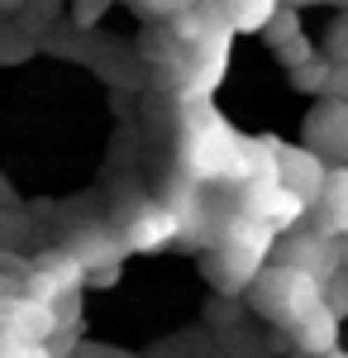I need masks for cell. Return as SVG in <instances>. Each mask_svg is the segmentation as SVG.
Listing matches in <instances>:
<instances>
[{
	"label": "cell",
	"mask_w": 348,
	"mask_h": 358,
	"mask_svg": "<svg viewBox=\"0 0 348 358\" xmlns=\"http://www.w3.org/2000/svg\"><path fill=\"white\" fill-rule=\"evenodd\" d=\"M320 358H348V354H344V349H334V354H320Z\"/></svg>",
	"instance_id": "cell-25"
},
{
	"label": "cell",
	"mask_w": 348,
	"mask_h": 358,
	"mask_svg": "<svg viewBox=\"0 0 348 358\" xmlns=\"http://www.w3.org/2000/svg\"><path fill=\"white\" fill-rule=\"evenodd\" d=\"M329 53H334V62H348V10L329 24Z\"/></svg>",
	"instance_id": "cell-19"
},
{
	"label": "cell",
	"mask_w": 348,
	"mask_h": 358,
	"mask_svg": "<svg viewBox=\"0 0 348 358\" xmlns=\"http://www.w3.org/2000/svg\"><path fill=\"white\" fill-rule=\"evenodd\" d=\"M119 248H124V239H115L110 229H81L67 253L96 277V273H106V268H119Z\"/></svg>",
	"instance_id": "cell-13"
},
{
	"label": "cell",
	"mask_w": 348,
	"mask_h": 358,
	"mask_svg": "<svg viewBox=\"0 0 348 358\" xmlns=\"http://www.w3.org/2000/svg\"><path fill=\"white\" fill-rule=\"evenodd\" d=\"M177 239H182V215L172 206H148L124 229V248L129 253H162L167 244H177Z\"/></svg>",
	"instance_id": "cell-8"
},
{
	"label": "cell",
	"mask_w": 348,
	"mask_h": 358,
	"mask_svg": "<svg viewBox=\"0 0 348 358\" xmlns=\"http://www.w3.org/2000/svg\"><path fill=\"white\" fill-rule=\"evenodd\" d=\"M329 5H339V10H348V0H329Z\"/></svg>",
	"instance_id": "cell-27"
},
{
	"label": "cell",
	"mask_w": 348,
	"mask_h": 358,
	"mask_svg": "<svg viewBox=\"0 0 348 358\" xmlns=\"http://www.w3.org/2000/svg\"><path fill=\"white\" fill-rule=\"evenodd\" d=\"M272 248H277V229L234 210L224 220V229H219L215 248L205 253V277H210L219 292H229V296L234 292H248L258 282V273L268 268Z\"/></svg>",
	"instance_id": "cell-2"
},
{
	"label": "cell",
	"mask_w": 348,
	"mask_h": 358,
	"mask_svg": "<svg viewBox=\"0 0 348 358\" xmlns=\"http://www.w3.org/2000/svg\"><path fill=\"white\" fill-rule=\"evenodd\" d=\"M106 10H110V0H77V5H72V15H77L81 29H91L101 15H106Z\"/></svg>",
	"instance_id": "cell-20"
},
{
	"label": "cell",
	"mask_w": 348,
	"mask_h": 358,
	"mask_svg": "<svg viewBox=\"0 0 348 358\" xmlns=\"http://www.w3.org/2000/svg\"><path fill=\"white\" fill-rule=\"evenodd\" d=\"M219 10L239 34H263L268 20L282 10V0H219Z\"/></svg>",
	"instance_id": "cell-15"
},
{
	"label": "cell",
	"mask_w": 348,
	"mask_h": 358,
	"mask_svg": "<svg viewBox=\"0 0 348 358\" xmlns=\"http://www.w3.org/2000/svg\"><path fill=\"white\" fill-rule=\"evenodd\" d=\"M248 306H253L263 320H272V325L296 330L300 320H310L324 306V282L315 273L291 268V263H272V268H263L258 282L248 287Z\"/></svg>",
	"instance_id": "cell-3"
},
{
	"label": "cell",
	"mask_w": 348,
	"mask_h": 358,
	"mask_svg": "<svg viewBox=\"0 0 348 358\" xmlns=\"http://www.w3.org/2000/svg\"><path fill=\"white\" fill-rule=\"evenodd\" d=\"M329 77H334V57H305L300 67H291V82L300 91H310V96H324Z\"/></svg>",
	"instance_id": "cell-16"
},
{
	"label": "cell",
	"mask_w": 348,
	"mask_h": 358,
	"mask_svg": "<svg viewBox=\"0 0 348 358\" xmlns=\"http://www.w3.org/2000/svg\"><path fill=\"white\" fill-rule=\"evenodd\" d=\"M329 172H334V167L324 163L315 148H291V143H282V187H291L305 206H315L324 196Z\"/></svg>",
	"instance_id": "cell-7"
},
{
	"label": "cell",
	"mask_w": 348,
	"mask_h": 358,
	"mask_svg": "<svg viewBox=\"0 0 348 358\" xmlns=\"http://www.w3.org/2000/svg\"><path fill=\"white\" fill-rule=\"evenodd\" d=\"M339 325H344V320H339L329 306H320L310 320H300L291 330V339L305 358H320V354H334V349H339Z\"/></svg>",
	"instance_id": "cell-14"
},
{
	"label": "cell",
	"mask_w": 348,
	"mask_h": 358,
	"mask_svg": "<svg viewBox=\"0 0 348 358\" xmlns=\"http://www.w3.org/2000/svg\"><path fill=\"white\" fill-rule=\"evenodd\" d=\"M282 263H291L300 273H315L324 282V277L339 273V244L324 229H310V234H296V239L282 244Z\"/></svg>",
	"instance_id": "cell-10"
},
{
	"label": "cell",
	"mask_w": 348,
	"mask_h": 358,
	"mask_svg": "<svg viewBox=\"0 0 348 358\" xmlns=\"http://www.w3.org/2000/svg\"><path fill=\"white\" fill-rule=\"evenodd\" d=\"M239 215L263 220V224H272V229L282 234V229H291V224L305 220L310 206H305L291 187H282V182H248L243 196H239Z\"/></svg>",
	"instance_id": "cell-5"
},
{
	"label": "cell",
	"mask_w": 348,
	"mask_h": 358,
	"mask_svg": "<svg viewBox=\"0 0 348 358\" xmlns=\"http://www.w3.org/2000/svg\"><path fill=\"white\" fill-rule=\"evenodd\" d=\"M310 148L320 153L324 163L339 158L348 167V106L344 101H324L310 115Z\"/></svg>",
	"instance_id": "cell-11"
},
{
	"label": "cell",
	"mask_w": 348,
	"mask_h": 358,
	"mask_svg": "<svg viewBox=\"0 0 348 358\" xmlns=\"http://www.w3.org/2000/svg\"><path fill=\"white\" fill-rule=\"evenodd\" d=\"M234 34H239V29L229 24V20H219V24H215L205 38L187 43L182 106H210V91L224 82V72H229V43H234Z\"/></svg>",
	"instance_id": "cell-4"
},
{
	"label": "cell",
	"mask_w": 348,
	"mask_h": 358,
	"mask_svg": "<svg viewBox=\"0 0 348 358\" xmlns=\"http://www.w3.org/2000/svg\"><path fill=\"white\" fill-rule=\"evenodd\" d=\"M143 5H153V10H162V15H182V10L201 5V0H143Z\"/></svg>",
	"instance_id": "cell-24"
},
{
	"label": "cell",
	"mask_w": 348,
	"mask_h": 358,
	"mask_svg": "<svg viewBox=\"0 0 348 358\" xmlns=\"http://www.w3.org/2000/svg\"><path fill=\"white\" fill-rule=\"evenodd\" d=\"M182 172L196 187L210 182H253V153L248 138L215 110V106H191L182 124Z\"/></svg>",
	"instance_id": "cell-1"
},
{
	"label": "cell",
	"mask_w": 348,
	"mask_h": 358,
	"mask_svg": "<svg viewBox=\"0 0 348 358\" xmlns=\"http://www.w3.org/2000/svg\"><path fill=\"white\" fill-rule=\"evenodd\" d=\"M0 334H5V301H0Z\"/></svg>",
	"instance_id": "cell-26"
},
{
	"label": "cell",
	"mask_w": 348,
	"mask_h": 358,
	"mask_svg": "<svg viewBox=\"0 0 348 358\" xmlns=\"http://www.w3.org/2000/svg\"><path fill=\"white\" fill-rule=\"evenodd\" d=\"M57 330H62L57 306L38 301V296H29V292L15 296V301H5V334H10V339H20L29 349H48Z\"/></svg>",
	"instance_id": "cell-6"
},
{
	"label": "cell",
	"mask_w": 348,
	"mask_h": 358,
	"mask_svg": "<svg viewBox=\"0 0 348 358\" xmlns=\"http://www.w3.org/2000/svg\"><path fill=\"white\" fill-rule=\"evenodd\" d=\"M324 306H329L339 320H348V273L324 277Z\"/></svg>",
	"instance_id": "cell-18"
},
{
	"label": "cell",
	"mask_w": 348,
	"mask_h": 358,
	"mask_svg": "<svg viewBox=\"0 0 348 358\" xmlns=\"http://www.w3.org/2000/svg\"><path fill=\"white\" fill-rule=\"evenodd\" d=\"M263 38H268L272 48H287V43H296V38H305V34H300V15H296V5H282V10L272 15L268 29H263Z\"/></svg>",
	"instance_id": "cell-17"
},
{
	"label": "cell",
	"mask_w": 348,
	"mask_h": 358,
	"mask_svg": "<svg viewBox=\"0 0 348 358\" xmlns=\"http://www.w3.org/2000/svg\"><path fill=\"white\" fill-rule=\"evenodd\" d=\"M277 53H282V62H287V67H300L305 57H315V48H310V38H296V43L277 48Z\"/></svg>",
	"instance_id": "cell-23"
},
{
	"label": "cell",
	"mask_w": 348,
	"mask_h": 358,
	"mask_svg": "<svg viewBox=\"0 0 348 358\" xmlns=\"http://www.w3.org/2000/svg\"><path fill=\"white\" fill-rule=\"evenodd\" d=\"M315 215V229H324L329 239L348 234V167H334L329 182H324V196L310 206Z\"/></svg>",
	"instance_id": "cell-12"
},
{
	"label": "cell",
	"mask_w": 348,
	"mask_h": 358,
	"mask_svg": "<svg viewBox=\"0 0 348 358\" xmlns=\"http://www.w3.org/2000/svg\"><path fill=\"white\" fill-rule=\"evenodd\" d=\"M0 358H53L48 349H29L20 339H10V334H0Z\"/></svg>",
	"instance_id": "cell-21"
},
{
	"label": "cell",
	"mask_w": 348,
	"mask_h": 358,
	"mask_svg": "<svg viewBox=\"0 0 348 358\" xmlns=\"http://www.w3.org/2000/svg\"><path fill=\"white\" fill-rule=\"evenodd\" d=\"M324 101H344V106H348V62H334V77H329Z\"/></svg>",
	"instance_id": "cell-22"
},
{
	"label": "cell",
	"mask_w": 348,
	"mask_h": 358,
	"mask_svg": "<svg viewBox=\"0 0 348 358\" xmlns=\"http://www.w3.org/2000/svg\"><path fill=\"white\" fill-rule=\"evenodd\" d=\"M91 282V273L81 268L72 253H62V258H53V263H43V268H34L29 273V296H38V301H48V306H57L62 296H72L77 287H86Z\"/></svg>",
	"instance_id": "cell-9"
}]
</instances>
